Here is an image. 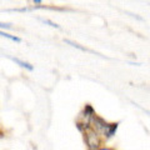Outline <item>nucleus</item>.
I'll return each mask as SVG.
<instances>
[{"instance_id": "7", "label": "nucleus", "mask_w": 150, "mask_h": 150, "mask_svg": "<svg viewBox=\"0 0 150 150\" xmlns=\"http://www.w3.org/2000/svg\"><path fill=\"white\" fill-rule=\"evenodd\" d=\"M103 150H109V149H103Z\"/></svg>"}, {"instance_id": "4", "label": "nucleus", "mask_w": 150, "mask_h": 150, "mask_svg": "<svg viewBox=\"0 0 150 150\" xmlns=\"http://www.w3.org/2000/svg\"><path fill=\"white\" fill-rule=\"evenodd\" d=\"M41 20H43V23H45V24H49L50 26H53V28H59V25H58V24H55V23L48 20V19H41Z\"/></svg>"}, {"instance_id": "2", "label": "nucleus", "mask_w": 150, "mask_h": 150, "mask_svg": "<svg viewBox=\"0 0 150 150\" xmlns=\"http://www.w3.org/2000/svg\"><path fill=\"white\" fill-rule=\"evenodd\" d=\"M11 60H13V62H15L16 64H19L21 68H25V69H28V70H30V71H31L33 69H34V68H33V65H31V64L26 63V62H23V60H20L19 58H11Z\"/></svg>"}, {"instance_id": "5", "label": "nucleus", "mask_w": 150, "mask_h": 150, "mask_svg": "<svg viewBox=\"0 0 150 150\" xmlns=\"http://www.w3.org/2000/svg\"><path fill=\"white\" fill-rule=\"evenodd\" d=\"M0 29H11V25L5 24V23H0Z\"/></svg>"}, {"instance_id": "6", "label": "nucleus", "mask_w": 150, "mask_h": 150, "mask_svg": "<svg viewBox=\"0 0 150 150\" xmlns=\"http://www.w3.org/2000/svg\"><path fill=\"white\" fill-rule=\"evenodd\" d=\"M34 4H41L40 0H34Z\"/></svg>"}, {"instance_id": "3", "label": "nucleus", "mask_w": 150, "mask_h": 150, "mask_svg": "<svg viewBox=\"0 0 150 150\" xmlns=\"http://www.w3.org/2000/svg\"><path fill=\"white\" fill-rule=\"evenodd\" d=\"M0 36L6 38V39L11 40V41H15V43H20V41H21L20 38H18V36H15V35H10V34H8V33L3 31V30H0Z\"/></svg>"}, {"instance_id": "1", "label": "nucleus", "mask_w": 150, "mask_h": 150, "mask_svg": "<svg viewBox=\"0 0 150 150\" xmlns=\"http://www.w3.org/2000/svg\"><path fill=\"white\" fill-rule=\"evenodd\" d=\"M86 140H88V144L91 149L93 148H96L99 145V140L96 138V134L94 131H88V135H86Z\"/></svg>"}]
</instances>
